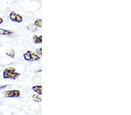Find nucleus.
Returning <instances> with one entry per match:
<instances>
[{
	"label": "nucleus",
	"mask_w": 131,
	"mask_h": 115,
	"mask_svg": "<svg viewBox=\"0 0 131 115\" xmlns=\"http://www.w3.org/2000/svg\"><path fill=\"white\" fill-rule=\"evenodd\" d=\"M9 18L12 22L16 23H21L23 20V17L19 14H16L15 12H11L9 14Z\"/></svg>",
	"instance_id": "4"
},
{
	"label": "nucleus",
	"mask_w": 131,
	"mask_h": 115,
	"mask_svg": "<svg viewBox=\"0 0 131 115\" xmlns=\"http://www.w3.org/2000/svg\"><path fill=\"white\" fill-rule=\"evenodd\" d=\"M27 30H29L30 31H33V32H35V31H36L37 30V27L35 26V25L33 24H29L27 27Z\"/></svg>",
	"instance_id": "10"
},
{
	"label": "nucleus",
	"mask_w": 131,
	"mask_h": 115,
	"mask_svg": "<svg viewBox=\"0 0 131 115\" xmlns=\"http://www.w3.org/2000/svg\"><path fill=\"white\" fill-rule=\"evenodd\" d=\"M3 22H4L3 19L1 18H0V25H1L2 23H3Z\"/></svg>",
	"instance_id": "14"
},
{
	"label": "nucleus",
	"mask_w": 131,
	"mask_h": 115,
	"mask_svg": "<svg viewBox=\"0 0 131 115\" xmlns=\"http://www.w3.org/2000/svg\"><path fill=\"white\" fill-rule=\"evenodd\" d=\"M34 25H35V26H36L37 28H42V20L40 19H37L35 22Z\"/></svg>",
	"instance_id": "11"
},
{
	"label": "nucleus",
	"mask_w": 131,
	"mask_h": 115,
	"mask_svg": "<svg viewBox=\"0 0 131 115\" xmlns=\"http://www.w3.org/2000/svg\"><path fill=\"white\" fill-rule=\"evenodd\" d=\"M5 54L6 55L9 56L10 58H12V59H14L15 58V51L14 49H11L10 51L7 52Z\"/></svg>",
	"instance_id": "9"
},
{
	"label": "nucleus",
	"mask_w": 131,
	"mask_h": 115,
	"mask_svg": "<svg viewBox=\"0 0 131 115\" xmlns=\"http://www.w3.org/2000/svg\"><path fill=\"white\" fill-rule=\"evenodd\" d=\"M14 33L11 30H6V29L0 28V35H7V36H12Z\"/></svg>",
	"instance_id": "5"
},
{
	"label": "nucleus",
	"mask_w": 131,
	"mask_h": 115,
	"mask_svg": "<svg viewBox=\"0 0 131 115\" xmlns=\"http://www.w3.org/2000/svg\"><path fill=\"white\" fill-rule=\"evenodd\" d=\"M33 42L36 44H41L42 43V35H34L32 37Z\"/></svg>",
	"instance_id": "6"
},
{
	"label": "nucleus",
	"mask_w": 131,
	"mask_h": 115,
	"mask_svg": "<svg viewBox=\"0 0 131 115\" xmlns=\"http://www.w3.org/2000/svg\"><path fill=\"white\" fill-rule=\"evenodd\" d=\"M36 53L38 55L41 56L42 55V48L40 47L36 49Z\"/></svg>",
	"instance_id": "12"
},
{
	"label": "nucleus",
	"mask_w": 131,
	"mask_h": 115,
	"mask_svg": "<svg viewBox=\"0 0 131 115\" xmlns=\"http://www.w3.org/2000/svg\"><path fill=\"white\" fill-rule=\"evenodd\" d=\"M23 56H24V59L26 61L35 62L40 59V56L31 51H27Z\"/></svg>",
	"instance_id": "2"
},
{
	"label": "nucleus",
	"mask_w": 131,
	"mask_h": 115,
	"mask_svg": "<svg viewBox=\"0 0 131 115\" xmlns=\"http://www.w3.org/2000/svg\"><path fill=\"white\" fill-rule=\"evenodd\" d=\"M32 90L40 95H42V86L41 85H35L31 88Z\"/></svg>",
	"instance_id": "7"
},
{
	"label": "nucleus",
	"mask_w": 131,
	"mask_h": 115,
	"mask_svg": "<svg viewBox=\"0 0 131 115\" xmlns=\"http://www.w3.org/2000/svg\"><path fill=\"white\" fill-rule=\"evenodd\" d=\"M31 97H32L33 101L36 102H41L42 101L41 96L39 94H33Z\"/></svg>",
	"instance_id": "8"
},
{
	"label": "nucleus",
	"mask_w": 131,
	"mask_h": 115,
	"mask_svg": "<svg viewBox=\"0 0 131 115\" xmlns=\"http://www.w3.org/2000/svg\"><path fill=\"white\" fill-rule=\"evenodd\" d=\"M20 74L16 71L14 68H7L4 69L3 72V77L4 79L16 80L20 77Z\"/></svg>",
	"instance_id": "1"
},
{
	"label": "nucleus",
	"mask_w": 131,
	"mask_h": 115,
	"mask_svg": "<svg viewBox=\"0 0 131 115\" xmlns=\"http://www.w3.org/2000/svg\"><path fill=\"white\" fill-rule=\"evenodd\" d=\"M9 85L8 84H6V85H0V91L1 90H3V89L5 88H7L8 86H9Z\"/></svg>",
	"instance_id": "13"
},
{
	"label": "nucleus",
	"mask_w": 131,
	"mask_h": 115,
	"mask_svg": "<svg viewBox=\"0 0 131 115\" xmlns=\"http://www.w3.org/2000/svg\"><path fill=\"white\" fill-rule=\"evenodd\" d=\"M4 97L5 98H16L20 97V92L17 90H12L5 91L3 93Z\"/></svg>",
	"instance_id": "3"
}]
</instances>
